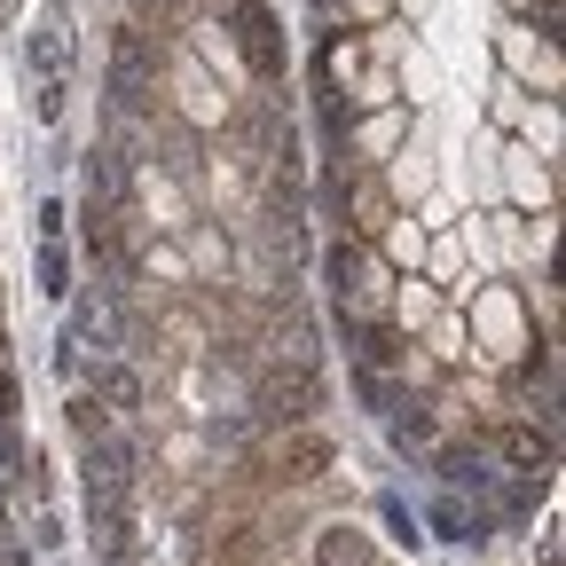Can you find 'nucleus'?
I'll use <instances>...</instances> for the list:
<instances>
[{
  "mask_svg": "<svg viewBox=\"0 0 566 566\" xmlns=\"http://www.w3.org/2000/svg\"><path fill=\"white\" fill-rule=\"evenodd\" d=\"M24 63H32V103H40V118H63V95H71V32H63L55 17L32 32Z\"/></svg>",
  "mask_w": 566,
  "mask_h": 566,
  "instance_id": "obj_1",
  "label": "nucleus"
},
{
  "mask_svg": "<svg viewBox=\"0 0 566 566\" xmlns=\"http://www.w3.org/2000/svg\"><path fill=\"white\" fill-rule=\"evenodd\" d=\"M237 48L260 80H283V40H275V9L268 0H237Z\"/></svg>",
  "mask_w": 566,
  "mask_h": 566,
  "instance_id": "obj_2",
  "label": "nucleus"
},
{
  "mask_svg": "<svg viewBox=\"0 0 566 566\" xmlns=\"http://www.w3.org/2000/svg\"><path fill=\"white\" fill-rule=\"evenodd\" d=\"M111 87H118L126 111L150 103V55H142V32H118V48H111Z\"/></svg>",
  "mask_w": 566,
  "mask_h": 566,
  "instance_id": "obj_3",
  "label": "nucleus"
},
{
  "mask_svg": "<svg viewBox=\"0 0 566 566\" xmlns=\"http://www.w3.org/2000/svg\"><path fill=\"white\" fill-rule=\"evenodd\" d=\"M323 472H331V441H323V433H292V441H283V480L307 488V480H323Z\"/></svg>",
  "mask_w": 566,
  "mask_h": 566,
  "instance_id": "obj_4",
  "label": "nucleus"
},
{
  "mask_svg": "<svg viewBox=\"0 0 566 566\" xmlns=\"http://www.w3.org/2000/svg\"><path fill=\"white\" fill-rule=\"evenodd\" d=\"M370 558H378V551L354 535V527H323V535H315V566H370Z\"/></svg>",
  "mask_w": 566,
  "mask_h": 566,
  "instance_id": "obj_5",
  "label": "nucleus"
},
{
  "mask_svg": "<svg viewBox=\"0 0 566 566\" xmlns=\"http://www.w3.org/2000/svg\"><path fill=\"white\" fill-rule=\"evenodd\" d=\"M268 401H275V417H307V409H315V378H307V370L268 378Z\"/></svg>",
  "mask_w": 566,
  "mask_h": 566,
  "instance_id": "obj_6",
  "label": "nucleus"
},
{
  "mask_svg": "<svg viewBox=\"0 0 566 566\" xmlns=\"http://www.w3.org/2000/svg\"><path fill=\"white\" fill-rule=\"evenodd\" d=\"M504 457H512L520 472H543V457H551V441H535V433H527V424H512V433H504Z\"/></svg>",
  "mask_w": 566,
  "mask_h": 566,
  "instance_id": "obj_7",
  "label": "nucleus"
},
{
  "mask_svg": "<svg viewBox=\"0 0 566 566\" xmlns=\"http://www.w3.org/2000/svg\"><path fill=\"white\" fill-rule=\"evenodd\" d=\"M71 433H80V441H111V417H103V401H71Z\"/></svg>",
  "mask_w": 566,
  "mask_h": 566,
  "instance_id": "obj_8",
  "label": "nucleus"
},
{
  "mask_svg": "<svg viewBox=\"0 0 566 566\" xmlns=\"http://www.w3.org/2000/svg\"><path fill=\"white\" fill-rule=\"evenodd\" d=\"M394 441L409 449V441H433V417L424 409H394Z\"/></svg>",
  "mask_w": 566,
  "mask_h": 566,
  "instance_id": "obj_9",
  "label": "nucleus"
},
{
  "mask_svg": "<svg viewBox=\"0 0 566 566\" xmlns=\"http://www.w3.org/2000/svg\"><path fill=\"white\" fill-rule=\"evenodd\" d=\"M103 401H118V409H134V401H142V386H134V370H111V378H103Z\"/></svg>",
  "mask_w": 566,
  "mask_h": 566,
  "instance_id": "obj_10",
  "label": "nucleus"
},
{
  "mask_svg": "<svg viewBox=\"0 0 566 566\" xmlns=\"http://www.w3.org/2000/svg\"><path fill=\"white\" fill-rule=\"evenodd\" d=\"M17 464H24V457H17V433H9V424H0V488L17 480Z\"/></svg>",
  "mask_w": 566,
  "mask_h": 566,
  "instance_id": "obj_11",
  "label": "nucleus"
},
{
  "mask_svg": "<svg viewBox=\"0 0 566 566\" xmlns=\"http://www.w3.org/2000/svg\"><path fill=\"white\" fill-rule=\"evenodd\" d=\"M0 424H17V378L0 370Z\"/></svg>",
  "mask_w": 566,
  "mask_h": 566,
  "instance_id": "obj_12",
  "label": "nucleus"
},
{
  "mask_svg": "<svg viewBox=\"0 0 566 566\" xmlns=\"http://www.w3.org/2000/svg\"><path fill=\"white\" fill-rule=\"evenodd\" d=\"M103 566H118V558H103Z\"/></svg>",
  "mask_w": 566,
  "mask_h": 566,
  "instance_id": "obj_13",
  "label": "nucleus"
}]
</instances>
